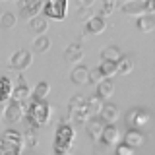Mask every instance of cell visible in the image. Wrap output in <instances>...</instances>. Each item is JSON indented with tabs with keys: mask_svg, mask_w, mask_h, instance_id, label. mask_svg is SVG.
<instances>
[{
	"mask_svg": "<svg viewBox=\"0 0 155 155\" xmlns=\"http://www.w3.org/2000/svg\"><path fill=\"white\" fill-rule=\"evenodd\" d=\"M74 140H76L74 126L60 122L56 132H54V142H52V151H54V155H68L70 149L74 147Z\"/></svg>",
	"mask_w": 155,
	"mask_h": 155,
	"instance_id": "obj_1",
	"label": "cell"
},
{
	"mask_svg": "<svg viewBox=\"0 0 155 155\" xmlns=\"http://www.w3.org/2000/svg\"><path fill=\"white\" fill-rule=\"evenodd\" d=\"M23 147H25L23 132H18L14 128H8L2 132V138H0L2 155H23Z\"/></svg>",
	"mask_w": 155,
	"mask_h": 155,
	"instance_id": "obj_2",
	"label": "cell"
},
{
	"mask_svg": "<svg viewBox=\"0 0 155 155\" xmlns=\"http://www.w3.org/2000/svg\"><path fill=\"white\" fill-rule=\"evenodd\" d=\"M52 114V107L47 101H31L27 109V122L31 128H41L48 122Z\"/></svg>",
	"mask_w": 155,
	"mask_h": 155,
	"instance_id": "obj_3",
	"label": "cell"
},
{
	"mask_svg": "<svg viewBox=\"0 0 155 155\" xmlns=\"http://www.w3.org/2000/svg\"><path fill=\"white\" fill-rule=\"evenodd\" d=\"M68 10H70V4L66 0H48L43 8V16H47V19H52V21H62L68 16Z\"/></svg>",
	"mask_w": 155,
	"mask_h": 155,
	"instance_id": "obj_4",
	"label": "cell"
},
{
	"mask_svg": "<svg viewBox=\"0 0 155 155\" xmlns=\"http://www.w3.org/2000/svg\"><path fill=\"white\" fill-rule=\"evenodd\" d=\"M126 120H128V124L132 126V128L140 130V128H143V126H147L151 122V113H149L147 109L136 107V109H132L128 114H126Z\"/></svg>",
	"mask_w": 155,
	"mask_h": 155,
	"instance_id": "obj_5",
	"label": "cell"
},
{
	"mask_svg": "<svg viewBox=\"0 0 155 155\" xmlns=\"http://www.w3.org/2000/svg\"><path fill=\"white\" fill-rule=\"evenodd\" d=\"M27 109H29V105H23V103H18V101H12L6 109H4V118L8 120V122H12V124H16L19 122L21 118H25L27 116Z\"/></svg>",
	"mask_w": 155,
	"mask_h": 155,
	"instance_id": "obj_6",
	"label": "cell"
},
{
	"mask_svg": "<svg viewBox=\"0 0 155 155\" xmlns=\"http://www.w3.org/2000/svg\"><path fill=\"white\" fill-rule=\"evenodd\" d=\"M31 62H33L31 52L25 51V48H19V51H16L10 56V68H12V70H18V72L27 70V68L31 66Z\"/></svg>",
	"mask_w": 155,
	"mask_h": 155,
	"instance_id": "obj_7",
	"label": "cell"
},
{
	"mask_svg": "<svg viewBox=\"0 0 155 155\" xmlns=\"http://www.w3.org/2000/svg\"><path fill=\"white\" fill-rule=\"evenodd\" d=\"M14 89H16V85L12 84V80H10L8 76L0 78V103H2V109H6V107L12 103Z\"/></svg>",
	"mask_w": 155,
	"mask_h": 155,
	"instance_id": "obj_8",
	"label": "cell"
},
{
	"mask_svg": "<svg viewBox=\"0 0 155 155\" xmlns=\"http://www.w3.org/2000/svg\"><path fill=\"white\" fill-rule=\"evenodd\" d=\"M12 101H18V103H23V105H29L33 101V91L25 85L23 78H18V85H16V89H14V99Z\"/></svg>",
	"mask_w": 155,
	"mask_h": 155,
	"instance_id": "obj_9",
	"label": "cell"
},
{
	"mask_svg": "<svg viewBox=\"0 0 155 155\" xmlns=\"http://www.w3.org/2000/svg\"><path fill=\"white\" fill-rule=\"evenodd\" d=\"M19 6H21V16L29 19L37 18L39 12H43V8H45V2H41V0H31V2H25V0H19Z\"/></svg>",
	"mask_w": 155,
	"mask_h": 155,
	"instance_id": "obj_10",
	"label": "cell"
},
{
	"mask_svg": "<svg viewBox=\"0 0 155 155\" xmlns=\"http://www.w3.org/2000/svg\"><path fill=\"white\" fill-rule=\"evenodd\" d=\"M120 140H122L120 130L116 128V126H109V124H107V128H105V132H103V138H101V143H103L105 147H113V145L118 147V145L122 143Z\"/></svg>",
	"mask_w": 155,
	"mask_h": 155,
	"instance_id": "obj_11",
	"label": "cell"
},
{
	"mask_svg": "<svg viewBox=\"0 0 155 155\" xmlns=\"http://www.w3.org/2000/svg\"><path fill=\"white\" fill-rule=\"evenodd\" d=\"M99 118L103 120L105 124L114 126L116 122H118V118H120V109L114 103H105L103 110H101V114H99Z\"/></svg>",
	"mask_w": 155,
	"mask_h": 155,
	"instance_id": "obj_12",
	"label": "cell"
},
{
	"mask_svg": "<svg viewBox=\"0 0 155 155\" xmlns=\"http://www.w3.org/2000/svg\"><path fill=\"white\" fill-rule=\"evenodd\" d=\"M105 128H107V124H105L101 118H91L89 122L85 124V132H87V136H89L91 140H95V142H101Z\"/></svg>",
	"mask_w": 155,
	"mask_h": 155,
	"instance_id": "obj_13",
	"label": "cell"
},
{
	"mask_svg": "<svg viewBox=\"0 0 155 155\" xmlns=\"http://www.w3.org/2000/svg\"><path fill=\"white\" fill-rule=\"evenodd\" d=\"M105 29H107V18L103 16H91L85 21V31L89 35H101Z\"/></svg>",
	"mask_w": 155,
	"mask_h": 155,
	"instance_id": "obj_14",
	"label": "cell"
},
{
	"mask_svg": "<svg viewBox=\"0 0 155 155\" xmlns=\"http://www.w3.org/2000/svg\"><path fill=\"white\" fill-rule=\"evenodd\" d=\"M122 12L126 14V16H134V18H142V16H145V2H140V0H130V2H124L122 6Z\"/></svg>",
	"mask_w": 155,
	"mask_h": 155,
	"instance_id": "obj_15",
	"label": "cell"
},
{
	"mask_svg": "<svg viewBox=\"0 0 155 155\" xmlns=\"http://www.w3.org/2000/svg\"><path fill=\"white\" fill-rule=\"evenodd\" d=\"M89 76H91V70L87 66L80 64V66H76L74 70H72L70 80H72V84H76V85H85V84H91Z\"/></svg>",
	"mask_w": 155,
	"mask_h": 155,
	"instance_id": "obj_16",
	"label": "cell"
},
{
	"mask_svg": "<svg viewBox=\"0 0 155 155\" xmlns=\"http://www.w3.org/2000/svg\"><path fill=\"white\" fill-rule=\"evenodd\" d=\"M124 143L126 145H130V147H142V145L145 143V136L140 132V130H136V128H130V130H126L124 132Z\"/></svg>",
	"mask_w": 155,
	"mask_h": 155,
	"instance_id": "obj_17",
	"label": "cell"
},
{
	"mask_svg": "<svg viewBox=\"0 0 155 155\" xmlns=\"http://www.w3.org/2000/svg\"><path fill=\"white\" fill-rule=\"evenodd\" d=\"M122 56H124L122 51L114 45L105 47L103 51H101V62H114V64H118V62L122 60Z\"/></svg>",
	"mask_w": 155,
	"mask_h": 155,
	"instance_id": "obj_18",
	"label": "cell"
},
{
	"mask_svg": "<svg viewBox=\"0 0 155 155\" xmlns=\"http://www.w3.org/2000/svg\"><path fill=\"white\" fill-rule=\"evenodd\" d=\"M64 60H66V62H72V64L81 62V60H84V51H81V47L76 45V43L68 45L66 51H64ZM78 66H80V64H78Z\"/></svg>",
	"mask_w": 155,
	"mask_h": 155,
	"instance_id": "obj_19",
	"label": "cell"
},
{
	"mask_svg": "<svg viewBox=\"0 0 155 155\" xmlns=\"http://www.w3.org/2000/svg\"><path fill=\"white\" fill-rule=\"evenodd\" d=\"M27 27H29V31H33V33L45 35V31H48V19L45 16H37V18H33V19L27 21Z\"/></svg>",
	"mask_w": 155,
	"mask_h": 155,
	"instance_id": "obj_20",
	"label": "cell"
},
{
	"mask_svg": "<svg viewBox=\"0 0 155 155\" xmlns=\"http://www.w3.org/2000/svg\"><path fill=\"white\" fill-rule=\"evenodd\" d=\"M113 93H114V81L113 80H105L97 85V95L103 101H107V103H109V99L113 97Z\"/></svg>",
	"mask_w": 155,
	"mask_h": 155,
	"instance_id": "obj_21",
	"label": "cell"
},
{
	"mask_svg": "<svg viewBox=\"0 0 155 155\" xmlns=\"http://www.w3.org/2000/svg\"><path fill=\"white\" fill-rule=\"evenodd\" d=\"M48 93H51V84L48 81H39L33 89V101H47Z\"/></svg>",
	"mask_w": 155,
	"mask_h": 155,
	"instance_id": "obj_22",
	"label": "cell"
},
{
	"mask_svg": "<svg viewBox=\"0 0 155 155\" xmlns=\"http://www.w3.org/2000/svg\"><path fill=\"white\" fill-rule=\"evenodd\" d=\"M105 103H107V101H103L97 93H95V95H91L89 99H87V107H89V110L93 113V116H95V114H97V116L101 114V110H103Z\"/></svg>",
	"mask_w": 155,
	"mask_h": 155,
	"instance_id": "obj_23",
	"label": "cell"
},
{
	"mask_svg": "<svg viewBox=\"0 0 155 155\" xmlns=\"http://www.w3.org/2000/svg\"><path fill=\"white\" fill-rule=\"evenodd\" d=\"M138 29L142 33H149L155 29V16H149V14H145L138 19Z\"/></svg>",
	"mask_w": 155,
	"mask_h": 155,
	"instance_id": "obj_24",
	"label": "cell"
},
{
	"mask_svg": "<svg viewBox=\"0 0 155 155\" xmlns=\"http://www.w3.org/2000/svg\"><path fill=\"white\" fill-rule=\"evenodd\" d=\"M48 48H51V39H48L47 35H39L35 41H33V51L39 52V54L47 52Z\"/></svg>",
	"mask_w": 155,
	"mask_h": 155,
	"instance_id": "obj_25",
	"label": "cell"
},
{
	"mask_svg": "<svg viewBox=\"0 0 155 155\" xmlns=\"http://www.w3.org/2000/svg\"><path fill=\"white\" fill-rule=\"evenodd\" d=\"M23 142H25V147H35L39 143V134H37V128H29L23 132Z\"/></svg>",
	"mask_w": 155,
	"mask_h": 155,
	"instance_id": "obj_26",
	"label": "cell"
},
{
	"mask_svg": "<svg viewBox=\"0 0 155 155\" xmlns=\"http://www.w3.org/2000/svg\"><path fill=\"white\" fill-rule=\"evenodd\" d=\"M99 68H101V72H103L105 80H110V78H114L118 74V64H114V62H101Z\"/></svg>",
	"mask_w": 155,
	"mask_h": 155,
	"instance_id": "obj_27",
	"label": "cell"
},
{
	"mask_svg": "<svg viewBox=\"0 0 155 155\" xmlns=\"http://www.w3.org/2000/svg\"><path fill=\"white\" fill-rule=\"evenodd\" d=\"M132 70H134V62H132V58L130 56H122V60L118 62V74L120 76H128V74H132Z\"/></svg>",
	"mask_w": 155,
	"mask_h": 155,
	"instance_id": "obj_28",
	"label": "cell"
},
{
	"mask_svg": "<svg viewBox=\"0 0 155 155\" xmlns=\"http://www.w3.org/2000/svg\"><path fill=\"white\" fill-rule=\"evenodd\" d=\"M16 23H18V16H14L12 12H4L0 16V27L12 29V27H16Z\"/></svg>",
	"mask_w": 155,
	"mask_h": 155,
	"instance_id": "obj_29",
	"label": "cell"
},
{
	"mask_svg": "<svg viewBox=\"0 0 155 155\" xmlns=\"http://www.w3.org/2000/svg\"><path fill=\"white\" fill-rule=\"evenodd\" d=\"M85 105H87V99H85L84 95H80V93H78V95H74L70 101H68V109H70V110H74V109H80V107H85Z\"/></svg>",
	"mask_w": 155,
	"mask_h": 155,
	"instance_id": "obj_30",
	"label": "cell"
},
{
	"mask_svg": "<svg viewBox=\"0 0 155 155\" xmlns=\"http://www.w3.org/2000/svg\"><path fill=\"white\" fill-rule=\"evenodd\" d=\"M114 8H116V2L114 0H105L103 4H101V16H110V14L114 12Z\"/></svg>",
	"mask_w": 155,
	"mask_h": 155,
	"instance_id": "obj_31",
	"label": "cell"
},
{
	"mask_svg": "<svg viewBox=\"0 0 155 155\" xmlns=\"http://www.w3.org/2000/svg\"><path fill=\"white\" fill-rule=\"evenodd\" d=\"M89 81L91 84H95V85H99L101 81H105V76H103V72H101V68L97 66L91 70V76H89Z\"/></svg>",
	"mask_w": 155,
	"mask_h": 155,
	"instance_id": "obj_32",
	"label": "cell"
},
{
	"mask_svg": "<svg viewBox=\"0 0 155 155\" xmlns=\"http://www.w3.org/2000/svg\"><path fill=\"white\" fill-rule=\"evenodd\" d=\"M134 153H136V149L130 147V145H126V143H120L118 147H116V155H134Z\"/></svg>",
	"mask_w": 155,
	"mask_h": 155,
	"instance_id": "obj_33",
	"label": "cell"
},
{
	"mask_svg": "<svg viewBox=\"0 0 155 155\" xmlns=\"http://www.w3.org/2000/svg\"><path fill=\"white\" fill-rule=\"evenodd\" d=\"M145 12L149 16H155V0H145Z\"/></svg>",
	"mask_w": 155,
	"mask_h": 155,
	"instance_id": "obj_34",
	"label": "cell"
}]
</instances>
